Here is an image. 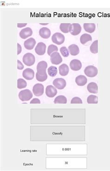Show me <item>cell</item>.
<instances>
[{
    "label": "cell",
    "mask_w": 110,
    "mask_h": 171,
    "mask_svg": "<svg viewBox=\"0 0 110 171\" xmlns=\"http://www.w3.org/2000/svg\"><path fill=\"white\" fill-rule=\"evenodd\" d=\"M33 97V94L30 90H21L19 94V98L22 101H28Z\"/></svg>",
    "instance_id": "cell-1"
},
{
    "label": "cell",
    "mask_w": 110,
    "mask_h": 171,
    "mask_svg": "<svg viewBox=\"0 0 110 171\" xmlns=\"http://www.w3.org/2000/svg\"><path fill=\"white\" fill-rule=\"evenodd\" d=\"M23 61L25 65L28 66H32L35 63V57L31 53H27L23 56Z\"/></svg>",
    "instance_id": "cell-2"
},
{
    "label": "cell",
    "mask_w": 110,
    "mask_h": 171,
    "mask_svg": "<svg viewBox=\"0 0 110 171\" xmlns=\"http://www.w3.org/2000/svg\"><path fill=\"white\" fill-rule=\"evenodd\" d=\"M84 73L86 76L88 77H95L98 74V70L95 66L93 65H89L85 67V69L84 70Z\"/></svg>",
    "instance_id": "cell-3"
},
{
    "label": "cell",
    "mask_w": 110,
    "mask_h": 171,
    "mask_svg": "<svg viewBox=\"0 0 110 171\" xmlns=\"http://www.w3.org/2000/svg\"><path fill=\"white\" fill-rule=\"evenodd\" d=\"M65 38L64 35L60 33H56L53 34L52 37V40L54 44L60 45L64 42Z\"/></svg>",
    "instance_id": "cell-4"
},
{
    "label": "cell",
    "mask_w": 110,
    "mask_h": 171,
    "mask_svg": "<svg viewBox=\"0 0 110 171\" xmlns=\"http://www.w3.org/2000/svg\"><path fill=\"white\" fill-rule=\"evenodd\" d=\"M82 31V26L79 23H73L69 26V32L72 35H79Z\"/></svg>",
    "instance_id": "cell-5"
},
{
    "label": "cell",
    "mask_w": 110,
    "mask_h": 171,
    "mask_svg": "<svg viewBox=\"0 0 110 171\" xmlns=\"http://www.w3.org/2000/svg\"><path fill=\"white\" fill-rule=\"evenodd\" d=\"M50 60L52 64L58 65L62 62V59L60 53L56 51L53 53L50 56Z\"/></svg>",
    "instance_id": "cell-6"
},
{
    "label": "cell",
    "mask_w": 110,
    "mask_h": 171,
    "mask_svg": "<svg viewBox=\"0 0 110 171\" xmlns=\"http://www.w3.org/2000/svg\"><path fill=\"white\" fill-rule=\"evenodd\" d=\"M53 85L58 90H63L66 86V81L64 79L58 78L54 80Z\"/></svg>",
    "instance_id": "cell-7"
},
{
    "label": "cell",
    "mask_w": 110,
    "mask_h": 171,
    "mask_svg": "<svg viewBox=\"0 0 110 171\" xmlns=\"http://www.w3.org/2000/svg\"><path fill=\"white\" fill-rule=\"evenodd\" d=\"M44 87L41 84H36L34 85L33 88V92L35 96H41L44 93Z\"/></svg>",
    "instance_id": "cell-8"
},
{
    "label": "cell",
    "mask_w": 110,
    "mask_h": 171,
    "mask_svg": "<svg viewBox=\"0 0 110 171\" xmlns=\"http://www.w3.org/2000/svg\"><path fill=\"white\" fill-rule=\"evenodd\" d=\"M48 67V64L46 61H42L38 63L37 66V73L39 74H46V69Z\"/></svg>",
    "instance_id": "cell-9"
},
{
    "label": "cell",
    "mask_w": 110,
    "mask_h": 171,
    "mask_svg": "<svg viewBox=\"0 0 110 171\" xmlns=\"http://www.w3.org/2000/svg\"><path fill=\"white\" fill-rule=\"evenodd\" d=\"M70 66L72 70L74 71H78L80 70L82 68V63L78 59H74L71 61Z\"/></svg>",
    "instance_id": "cell-10"
},
{
    "label": "cell",
    "mask_w": 110,
    "mask_h": 171,
    "mask_svg": "<svg viewBox=\"0 0 110 171\" xmlns=\"http://www.w3.org/2000/svg\"><path fill=\"white\" fill-rule=\"evenodd\" d=\"M46 50V45L44 43L39 42L38 43L35 48V53L39 55H43L45 53Z\"/></svg>",
    "instance_id": "cell-11"
},
{
    "label": "cell",
    "mask_w": 110,
    "mask_h": 171,
    "mask_svg": "<svg viewBox=\"0 0 110 171\" xmlns=\"http://www.w3.org/2000/svg\"><path fill=\"white\" fill-rule=\"evenodd\" d=\"M33 34V31L30 28H26L23 29L19 34L20 36L23 39H27Z\"/></svg>",
    "instance_id": "cell-12"
},
{
    "label": "cell",
    "mask_w": 110,
    "mask_h": 171,
    "mask_svg": "<svg viewBox=\"0 0 110 171\" xmlns=\"http://www.w3.org/2000/svg\"><path fill=\"white\" fill-rule=\"evenodd\" d=\"M23 77L27 80H32L34 76V72L33 70L30 68H27L23 71Z\"/></svg>",
    "instance_id": "cell-13"
},
{
    "label": "cell",
    "mask_w": 110,
    "mask_h": 171,
    "mask_svg": "<svg viewBox=\"0 0 110 171\" xmlns=\"http://www.w3.org/2000/svg\"><path fill=\"white\" fill-rule=\"evenodd\" d=\"M57 94V90L52 85H48L46 89V94L49 98H54Z\"/></svg>",
    "instance_id": "cell-14"
},
{
    "label": "cell",
    "mask_w": 110,
    "mask_h": 171,
    "mask_svg": "<svg viewBox=\"0 0 110 171\" xmlns=\"http://www.w3.org/2000/svg\"><path fill=\"white\" fill-rule=\"evenodd\" d=\"M36 44V41L33 38H30L24 42V46L26 49L30 50L34 48Z\"/></svg>",
    "instance_id": "cell-15"
},
{
    "label": "cell",
    "mask_w": 110,
    "mask_h": 171,
    "mask_svg": "<svg viewBox=\"0 0 110 171\" xmlns=\"http://www.w3.org/2000/svg\"><path fill=\"white\" fill-rule=\"evenodd\" d=\"M51 34L50 29L46 27L41 28L39 31V34L43 39H48L51 36Z\"/></svg>",
    "instance_id": "cell-16"
},
{
    "label": "cell",
    "mask_w": 110,
    "mask_h": 171,
    "mask_svg": "<svg viewBox=\"0 0 110 171\" xmlns=\"http://www.w3.org/2000/svg\"><path fill=\"white\" fill-rule=\"evenodd\" d=\"M75 82L78 86H84L87 82V79L85 76L80 75L75 79Z\"/></svg>",
    "instance_id": "cell-17"
},
{
    "label": "cell",
    "mask_w": 110,
    "mask_h": 171,
    "mask_svg": "<svg viewBox=\"0 0 110 171\" xmlns=\"http://www.w3.org/2000/svg\"><path fill=\"white\" fill-rule=\"evenodd\" d=\"M87 89L89 92L93 94H97L98 92V86L96 83L91 82L89 83L87 86Z\"/></svg>",
    "instance_id": "cell-18"
},
{
    "label": "cell",
    "mask_w": 110,
    "mask_h": 171,
    "mask_svg": "<svg viewBox=\"0 0 110 171\" xmlns=\"http://www.w3.org/2000/svg\"><path fill=\"white\" fill-rule=\"evenodd\" d=\"M59 73L62 76H66L68 75L69 71V68L67 65L63 64L59 66Z\"/></svg>",
    "instance_id": "cell-19"
},
{
    "label": "cell",
    "mask_w": 110,
    "mask_h": 171,
    "mask_svg": "<svg viewBox=\"0 0 110 171\" xmlns=\"http://www.w3.org/2000/svg\"><path fill=\"white\" fill-rule=\"evenodd\" d=\"M68 50L71 55L76 56L80 53V49L77 45L72 44L68 47Z\"/></svg>",
    "instance_id": "cell-20"
},
{
    "label": "cell",
    "mask_w": 110,
    "mask_h": 171,
    "mask_svg": "<svg viewBox=\"0 0 110 171\" xmlns=\"http://www.w3.org/2000/svg\"><path fill=\"white\" fill-rule=\"evenodd\" d=\"M84 28L86 32L91 34L95 31L96 25L94 23H84Z\"/></svg>",
    "instance_id": "cell-21"
},
{
    "label": "cell",
    "mask_w": 110,
    "mask_h": 171,
    "mask_svg": "<svg viewBox=\"0 0 110 171\" xmlns=\"http://www.w3.org/2000/svg\"><path fill=\"white\" fill-rule=\"evenodd\" d=\"M91 40H92V38L89 34H84L80 37V42L83 45H85L86 43Z\"/></svg>",
    "instance_id": "cell-22"
},
{
    "label": "cell",
    "mask_w": 110,
    "mask_h": 171,
    "mask_svg": "<svg viewBox=\"0 0 110 171\" xmlns=\"http://www.w3.org/2000/svg\"><path fill=\"white\" fill-rule=\"evenodd\" d=\"M54 104H66L67 103V99L66 97L64 96H59L55 98L54 101Z\"/></svg>",
    "instance_id": "cell-23"
},
{
    "label": "cell",
    "mask_w": 110,
    "mask_h": 171,
    "mask_svg": "<svg viewBox=\"0 0 110 171\" xmlns=\"http://www.w3.org/2000/svg\"><path fill=\"white\" fill-rule=\"evenodd\" d=\"M90 50L91 53L96 54L98 53V40L94 41L90 47Z\"/></svg>",
    "instance_id": "cell-24"
},
{
    "label": "cell",
    "mask_w": 110,
    "mask_h": 171,
    "mask_svg": "<svg viewBox=\"0 0 110 171\" xmlns=\"http://www.w3.org/2000/svg\"><path fill=\"white\" fill-rule=\"evenodd\" d=\"M71 23H61L60 26V31L62 32L63 33H69V26L71 25Z\"/></svg>",
    "instance_id": "cell-25"
},
{
    "label": "cell",
    "mask_w": 110,
    "mask_h": 171,
    "mask_svg": "<svg viewBox=\"0 0 110 171\" xmlns=\"http://www.w3.org/2000/svg\"><path fill=\"white\" fill-rule=\"evenodd\" d=\"M48 73L50 77H54L57 75L58 73V70L57 68L55 66H51L48 68Z\"/></svg>",
    "instance_id": "cell-26"
},
{
    "label": "cell",
    "mask_w": 110,
    "mask_h": 171,
    "mask_svg": "<svg viewBox=\"0 0 110 171\" xmlns=\"http://www.w3.org/2000/svg\"><path fill=\"white\" fill-rule=\"evenodd\" d=\"M87 102L88 104H98V96H94V95H90L87 98Z\"/></svg>",
    "instance_id": "cell-27"
},
{
    "label": "cell",
    "mask_w": 110,
    "mask_h": 171,
    "mask_svg": "<svg viewBox=\"0 0 110 171\" xmlns=\"http://www.w3.org/2000/svg\"><path fill=\"white\" fill-rule=\"evenodd\" d=\"M27 83L23 79H19L17 80V88L19 89H23L26 87Z\"/></svg>",
    "instance_id": "cell-28"
},
{
    "label": "cell",
    "mask_w": 110,
    "mask_h": 171,
    "mask_svg": "<svg viewBox=\"0 0 110 171\" xmlns=\"http://www.w3.org/2000/svg\"><path fill=\"white\" fill-rule=\"evenodd\" d=\"M58 51V48L57 46L54 45H49L48 49V55L51 56L53 53L57 51Z\"/></svg>",
    "instance_id": "cell-29"
},
{
    "label": "cell",
    "mask_w": 110,
    "mask_h": 171,
    "mask_svg": "<svg viewBox=\"0 0 110 171\" xmlns=\"http://www.w3.org/2000/svg\"><path fill=\"white\" fill-rule=\"evenodd\" d=\"M36 79L39 82H44L48 79L47 74H39L36 73Z\"/></svg>",
    "instance_id": "cell-30"
},
{
    "label": "cell",
    "mask_w": 110,
    "mask_h": 171,
    "mask_svg": "<svg viewBox=\"0 0 110 171\" xmlns=\"http://www.w3.org/2000/svg\"><path fill=\"white\" fill-rule=\"evenodd\" d=\"M60 51L61 54L64 57H68L69 56V51L68 49L65 46H63L60 48Z\"/></svg>",
    "instance_id": "cell-31"
},
{
    "label": "cell",
    "mask_w": 110,
    "mask_h": 171,
    "mask_svg": "<svg viewBox=\"0 0 110 171\" xmlns=\"http://www.w3.org/2000/svg\"><path fill=\"white\" fill-rule=\"evenodd\" d=\"M82 99L79 98V97H74L72 99L71 101V104H82Z\"/></svg>",
    "instance_id": "cell-32"
},
{
    "label": "cell",
    "mask_w": 110,
    "mask_h": 171,
    "mask_svg": "<svg viewBox=\"0 0 110 171\" xmlns=\"http://www.w3.org/2000/svg\"><path fill=\"white\" fill-rule=\"evenodd\" d=\"M24 68V65L19 60H17V69L18 70H23Z\"/></svg>",
    "instance_id": "cell-33"
},
{
    "label": "cell",
    "mask_w": 110,
    "mask_h": 171,
    "mask_svg": "<svg viewBox=\"0 0 110 171\" xmlns=\"http://www.w3.org/2000/svg\"><path fill=\"white\" fill-rule=\"evenodd\" d=\"M30 103L31 104H40V100H39V99L34 98L33 99V100H32V101H31Z\"/></svg>",
    "instance_id": "cell-34"
},
{
    "label": "cell",
    "mask_w": 110,
    "mask_h": 171,
    "mask_svg": "<svg viewBox=\"0 0 110 171\" xmlns=\"http://www.w3.org/2000/svg\"><path fill=\"white\" fill-rule=\"evenodd\" d=\"M17 46H18V55H19V54H20L21 52V46L19 43H17Z\"/></svg>",
    "instance_id": "cell-35"
},
{
    "label": "cell",
    "mask_w": 110,
    "mask_h": 171,
    "mask_svg": "<svg viewBox=\"0 0 110 171\" xmlns=\"http://www.w3.org/2000/svg\"><path fill=\"white\" fill-rule=\"evenodd\" d=\"M27 25V23H17V26L19 28H23L26 26Z\"/></svg>",
    "instance_id": "cell-36"
},
{
    "label": "cell",
    "mask_w": 110,
    "mask_h": 171,
    "mask_svg": "<svg viewBox=\"0 0 110 171\" xmlns=\"http://www.w3.org/2000/svg\"><path fill=\"white\" fill-rule=\"evenodd\" d=\"M40 25H48V23H40Z\"/></svg>",
    "instance_id": "cell-37"
}]
</instances>
